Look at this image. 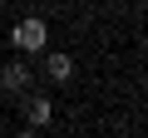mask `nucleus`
Wrapping results in <instances>:
<instances>
[{
	"instance_id": "obj_1",
	"label": "nucleus",
	"mask_w": 148,
	"mask_h": 138,
	"mask_svg": "<svg viewBox=\"0 0 148 138\" xmlns=\"http://www.w3.org/2000/svg\"><path fill=\"white\" fill-rule=\"evenodd\" d=\"M10 40H15V49H25V54H40V49L49 44V25H45L40 15H30V20H20V25L10 30Z\"/></svg>"
},
{
	"instance_id": "obj_2",
	"label": "nucleus",
	"mask_w": 148,
	"mask_h": 138,
	"mask_svg": "<svg viewBox=\"0 0 148 138\" xmlns=\"http://www.w3.org/2000/svg\"><path fill=\"white\" fill-rule=\"evenodd\" d=\"M0 89H10V94L30 89V64H5L0 69Z\"/></svg>"
},
{
	"instance_id": "obj_3",
	"label": "nucleus",
	"mask_w": 148,
	"mask_h": 138,
	"mask_svg": "<svg viewBox=\"0 0 148 138\" xmlns=\"http://www.w3.org/2000/svg\"><path fill=\"white\" fill-rule=\"evenodd\" d=\"M49 118H54V104L35 94V99H30V109H25V123H30V128H45Z\"/></svg>"
},
{
	"instance_id": "obj_4",
	"label": "nucleus",
	"mask_w": 148,
	"mask_h": 138,
	"mask_svg": "<svg viewBox=\"0 0 148 138\" xmlns=\"http://www.w3.org/2000/svg\"><path fill=\"white\" fill-rule=\"evenodd\" d=\"M45 69H49V79H59V84H64V79H69V74H74V59H69V54H59V49H54V54H45Z\"/></svg>"
}]
</instances>
